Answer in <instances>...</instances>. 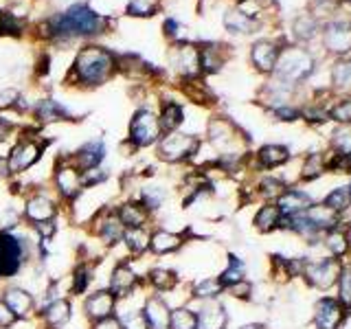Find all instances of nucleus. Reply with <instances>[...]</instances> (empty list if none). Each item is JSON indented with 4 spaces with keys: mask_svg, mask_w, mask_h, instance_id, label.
I'll return each mask as SVG.
<instances>
[{
    "mask_svg": "<svg viewBox=\"0 0 351 329\" xmlns=\"http://www.w3.org/2000/svg\"><path fill=\"white\" fill-rule=\"evenodd\" d=\"M332 84L338 90H351V60H340L336 62L334 71H332Z\"/></svg>",
    "mask_w": 351,
    "mask_h": 329,
    "instance_id": "nucleus-46",
    "label": "nucleus"
},
{
    "mask_svg": "<svg viewBox=\"0 0 351 329\" xmlns=\"http://www.w3.org/2000/svg\"><path fill=\"white\" fill-rule=\"evenodd\" d=\"M250 58H252V64L257 66V71L272 73L274 66H277V60H279V49L274 47L272 42L261 40V42L255 44V47H252Z\"/></svg>",
    "mask_w": 351,
    "mask_h": 329,
    "instance_id": "nucleus-33",
    "label": "nucleus"
},
{
    "mask_svg": "<svg viewBox=\"0 0 351 329\" xmlns=\"http://www.w3.org/2000/svg\"><path fill=\"white\" fill-rule=\"evenodd\" d=\"M288 189V182H285L281 175L274 173H263L261 178L255 182V189H252V195L261 202H277L279 195Z\"/></svg>",
    "mask_w": 351,
    "mask_h": 329,
    "instance_id": "nucleus-29",
    "label": "nucleus"
},
{
    "mask_svg": "<svg viewBox=\"0 0 351 329\" xmlns=\"http://www.w3.org/2000/svg\"><path fill=\"white\" fill-rule=\"evenodd\" d=\"M237 329H266V327H263V323H244V325H239Z\"/></svg>",
    "mask_w": 351,
    "mask_h": 329,
    "instance_id": "nucleus-58",
    "label": "nucleus"
},
{
    "mask_svg": "<svg viewBox=\"0 0 351 329\" xmlns=\"http://www.w3.org/2000/svg\"><path fill=\"white\" fill-rule=\"evenodd\" d=\"M95 281V268L82 259L80 263H75L73 274H71V296H82L88 292L90 283Z\"/></svg>",
    "mask_w": 351,
    "mask_h": 329,
    "instance_id": "nucleus-37",
    "label": "nucleus"
},
{
    "mask_svg": "<svg viewBox=\"0 0 351 329\" xmlns=\"http://www.w3.org/2000/svg\"><path fill=\"white\" fill-rule=\"evenodd\" d=\"M44 147H47V143H42L33 136H27V138H20L14 149L9 151L7 156V164H9V173H25L27 169H31L33 164H36L42 154H44Z\"/></svg>",
    "mask_w": 351,
    "mask_h": 329,
    "instance_id": "nucleus-12",
    "label": "nucleus"
},
{
    "mask_svg": "<svg viewBox=\"0 0 351 329\" xmlns=\"http://www.w3.org/2000/svg\"><path fill=\"white\" fill-rule=\"evenodd\" d=\"M224 296H230V299H235L239 303H252L255 301V283L250 279H244L235 285H228L224 290Z\"/></svg>",
    "mask_w": 351,
    "mask_h": 329,
    "instance_id": "nucleus-45",
    "label": "nucleus"
},
{
    "mask_svg": "<svg viewBox=\"0 0 351 329\" xmlns=\"http://www.w3.org/2000/svg\"><path fill=\"white\" fill-rule=\"evenodd\" d=\"M224 25L230 33H250L255 29V18H250L248 14H241V11H230L224 18Z\"/></svg>",
    "mask_w": 351,
    "mask_h": 329,
    "instance_id": "nucleus-44",
    "label": "nucleus"
},
{
    "mask_svg": "<svg viewBox=\"0 0 351 329\" xmlns=\"http://www.w3.org/2000/svg\"><path fill=\"white\" fill-rule=\"evenodd\" d=\"M38 250V239L20 235L18 230H0V281L18 277Z\"/></svg>",
    "mask_w": 351,
    "mask_h": 329,
    "instance_id": "nucleus-2",
    "label": "nucleus"
},
{
    "mask_svg": "<svg viewBox=\"0 0 351 329\" xmlns=\"http://www.w3.org/2000/svg\"><path fill=\"white\" fill-rule=\"evenodd\" d=\"M347 263H349V266H351V259H349V261H347Z\"/></svg>",
    "mask_w": 351,
    "mask_h": 329,
    "instance_id": "nucleus-60",
    "label": "nucleus"
},
{
    "mask_svg": "<svg viewBox=\"0 0 351 329\" xmlns=\"http://www.w3.org/2000/svg\"><path fill=\"white\" fill-rule=\"evenodd\" d=\"M160 127L165 134H169V132H176L180 125H182V121H184V110L180 103H176V101H165L162 108H160Z\"/></svg>",
    "mask_w": 351,
    "mask_h": 329,
    "instance_id": "nucleus-40",
    "label": "nucleus"
},
{
    "mask_svg": "<svg viewBox=\"0 0 351 329\" xmlns=\"http://www.w3.org/2000/svg\"><path fill=\"white\" fill-rule=\"evenodd\" d=\"M38 318L42 321L44 327L49 329H62L73 321V303L66 296H60V299L51 301L49 305L40 307Z\"/></svg>",
    "mask_w": 351,
    "mask_h": 329,
    "instance_id": "nucleus-22",
    "label": "nucleus"
},
{
    "mask_svg": "<svg viewBox=\"0 0 351 329\" xmlns=\"http://www.w3.org/2000/svg\"><path fill=\"white\" fill-rule=\"evenodd\" d=\"M53 182H55V191H58V195L64 202H71V204H75L77 200H80L82 193L86 191L82 171L75 167L71 158H62L58 162Z\"/></svg>",
    "mask_w": 351,
    "mask_h": 329,
    "instance_id": "nucleus-10",
    "label": "nucleus"
},
{
    "mask_svg": "<svg viewBox=\"0 0 351 329\" xmlns=\"http://www.w3.org/2000/svg\"><path fill=\"white\" fill-rule=\"evenodd\" d=\"M152 11H154V7L147 5L145 0H134V3L128 5V14H132V16H152Z\"/></svg>",
    "mask_w": 351,
    "mask_h": 329,
    "instance_id": "nucleus-54",
    "label": "nucleus"
},
{
    "mask_svg": "<svg viewBox=\"0 0 351 329\" xmlns=\"http://www.w3.org/2000/svg\"><path fill=\"white\" fill-rule=\"evenodd\" d=\"M114 71V58L101 47H86L75 58V80L84 86H101Z\"/></svg>",
    "mask_w": 351,
    "mask_h": 329,
    "instance_id": "nucleus-3",
    "label": "nucleus"
},
{
    "mask_svg": "<svg viewBox=\"0 0 351 329\" xmlns=\"http://www.w3.org/2000/svg\"><path fill=\"white\" fill-rule=\"evenodd\" d=\"M321 202L332 208L334 213H338L340 217H347L351 213V186H349V182L347 184H338V186H334V189H329L323 195Z\"/></svg>",
    "mask_w": 351,
    "mask_h": 329,
    "instance_id": "nucleus-34",
    "label": "nucleus"
},
{
    "mask_svg": "<svg viewBox=\"0 0 351 329\" xmlns=\"http://www.w3.org/2000/svg\"><path fill=\"white\" fill-rule=\"evenodd\" d=\"M106 158V145L101 141H88L86 145H82L77 149L71 160L80 171H88L95 167H101V162Z\"/></svg>",
    "mask_w": 351,
    "mask_h": 329,
    "instance_id": "nucleus-27",
    "label": "nucleus"
},
{
    "mask_svg": "<svg viewBox=\"0 0 351 329\" xmlns=\"http://www.w3.org/2000/svg\"><path fill=\"white\" fill-rule=\"evenodd\" d=\"M349 312L334 294H321L312 305V327L314 329H343Z\"/></svg>",
    "mask_w": 351,
    "mask_h": 329,
    "instance_id": "nucleus-8",
    "label": "nucleus"
},
{
    "mask_svg": "<svg viewBox=\"0 0 351 329\" xmlns=\"http://www.w3.org/2000/svg\"><path fill=\"white\" fill-rule=\"evenodd\" d=\"M0 33H3V11H0Z\"/></svg>",
    "mask_w": 351,
    "mask_h": 329,
    "instance_id": "nucleus-59",
    "label": "nucleus"
},
{
    "mask_svg": "<svg viewBox=\"0 0 351 329\" xmlns=\"http://www.w3.org/2000/svg\"><path fill=\"white\" fill-rule=\"evenodd\" d=\"M186 244V237L182 230H169V228H152V241H149V252L156 257L173 255V252L182 250Z\"/></svg>",
    "mask_w": 351,
    "mask_h": 329,
    "instance_id": "nucleus-21",
    "label": "nucleus"
},
{
    "mask_svg": "<svg viewBox=\"0 0 351 329\" xmlns=\"http://www.w3.org/2000/svg\"><path fill=\"white\" fill-rule=\"evenodd\" d=\"M325 173H327V154H321V151L307 154L303 158L301 173H299L301 182H316L318 178H323Z\"/></svg>",
    "mask_w": 351,
    "mask_h": 329,
    "instance_id": "nucleus-35",
    "label": "nucleus"
},
{
    "mask_svg": "<svg viewBox=\"0 0 351 329\" xmlns=\"http://www.w3.org/2000/svg\"><path fill=\"white\" fill-rule=\"evenodd\" d=\"M141 285H145V279L134 270V266H132L128 259H119L114 263V268L110 270L106 288L112 292L119 301H123V299H130V296H134Z\"/></svg>",
    "mask_w": 351,
    "mask_h": 329,
    "instance_id": "nucleus-11",
    "label": "nucleus"
},
{
    "mask_svg": "<svg viewBox=\"0 0 351 329\" xmlns=\"http://www.w3.org/2000/svg\"><path fill=\"white\" fill-rule=\"evenodd\" d=\"M345 268V261H340L336 257H307L305 270L301 281L314 292L321 294H329L336 290V283L340 279V272Z\"/></svg>",
    "mask_w": 351,
    "mask_h": 329,
    "instance_id": "nucleus-4",
    "label": "nucleus"
},
{
    "mask_svg": "<svg viewBox=\"0 0 351 329\" xmlns=\"http://www.w3.org/2000/svg\"><path fill=\"white\" fill-rule=\"evenodd\" d=\"M106 27V18L88 7V5H73L69 11L55 16L49 22V31L53 38H82V36H97Z\"/></svg>",
    "mask_w": 351,
    "mask_h": 329,
    "instance_id": "nucleus-1",
    "label": "nucleus"
},
{
    "mask_svg": "<svg viewBox=\"0 0 351 329\" xmlns=\"http://www.w3.org/2000/svg\"><path fill=\"white\" fill-rule=\"evenodd\" d=\"M58 219H49V222H38L33 224V233H36L38 239H55V235H58Z\"/></svg>",
    "mask_w": 351,
    "mask_h": 329,
    "instance_id": "nucleus-50",
    "label": "nucleus"
},
{
    "mask_svg": "<svg viewBox=\"0 0 351 329\" xmlns=\"http://www.w3.org/2000/svg\"><path fill=\"white\" fill-rule=\"evenodd\" d=\"M321 248L325 250V255L347 263L351 259V219L345 217L336 228L327 230L321 239Z\"/></svg>",
    "mask_w": 351,
    "mask_h": 329,
    "instance_id": "nucleus-14",
    "label": "nucleus"
},
{
    "mask_svg": "<svg viewBox=\"0 0 351 329\" xmlns=\"http://www.w3.org/2000/svg\"><path fill=\"white\" fill-rule=\"evenodd\" d=\"M305 217L310 219V222L314 224V228H316V230H321L323 235L327 233V230L336 228V226L345 219V217H340L338 213H334L329 206H325L323 202H314V204L305 211Z\"/></svg>",
    "mask_w": 351,
    "mask_h": 329,
    "instance_id": "nucleus-31",
    "label": "nucleus"
},
{
    "mask_svg": "<svg viewBox=\"0 0 351 329\" xmlns=\"http://www.w3.org/2000/svg\"><path fill=\"white\" fill-rule=\"evenodd\" d=\"M329 147H332V154L351 156V125H340L334 130L332 138H329Z\"/></svg>",
    "mask_w": 351,
    "mask_h": 329,
    "instance_id": "nucleus-43",
    "label": "nucleus"
},
{
    "mask_svg": "<svg viewBox=\"0 0 351 329\" xmlns=\"http://www.w3.org/2000/svg\"><path fill=\"white\" fill-rule=\"evenodd\" d=\"M33 112H36V119L42 121V123H53V121H75L69 110H66L60 101H53V99H42V101H38L36 108H33Z\"/></svg>",
    "mask_w": 351,
    "mask_h": 329,
    "instance_id": "nucleus-36",
    "label": "nucleus"
},
{
    "mask_svg": "<svg viewBox=\"0 0 351 329\" xmlns=\"http://www.w3.org/2000/svg\"><path fill=\"white\" fill-rule=\"evenodd\" d=\"M349 186H351V182H349Z\"/></svg>",
    "mask_w": 351,
    "mask_h": 329,
    "instance_id": "nucleus-62",
    "label": "nucleus"
},
{
    "mask_svg": "<svg viewBox=\"0 0 351 329\" xmlns=\"http://www.w3.org/2000/svg\"><path fill=\"white\" fill-rule=\"evenodd\" d=\"M0 299L9 305V310L14 312L20 321H29V318L38 316L36 296L27 288H22V285H5V288L0 290Z\"/></svg>",
    "mask_w": 351,
    "mask_h": 329,
    "instance_id": "nucleus-15",
    "label": "nucleus"
},
{
    "mask_svg": "<svg viewBox=\"0 0 351 329\" xmlns=\"http://www.w3.org/2000/svg\"><path fill=\"white\" fill-rule=\"evenodd\" d=\"M44 329H49V327H44Z\"/></svg>",
    "mask_w": 351,
    "mask_h": 329,
    "instance_id": "nucleus-61",
    "label": "nucleus"
},
{
    "mask_svg": "<svg viewBox=\"0 0 351 329\" xmlns=\"http://www.w3.org/2000/svg\"><path fill=\"white\" fill-rule=\"evenodd\" d=\"M169 62L173 69L184 77H193L202 69L200 51L191 47V44H178V47H173V51L169 53Z\"/></svg>",
    "mask_w": 351,
    "mask_h": 329,
    "instance_id": "nucleus-23",
    "label": "nucleus"
},
{
    "mask_svg": "<svg viewBox=\"0 0 351 329\" xmlns=\"http://www.w3.org/2000/svg\"><path fill=\"white\" fill-rule=\"evenodd\" d=\"M224 283L219 281L217 274L213 277H200L189 283V296L195 303H204V301H217L224 296Z\"/></svg>",
    "mask_w": 351,
    "mask_h": 329,
    "instance_id": "nucleus-28",
    "label": "nucleus"
},
{
    "mask_svg": "<svg viewBox=\"0 0 351 329\" xmlns=\"http://www.w3.org/2000/svg\"><path fill=\"white\" fill-rule=\"evenodd\" d=\"M197 329H228L230 314L222 299L197 303Z\"/></svg>",
    "mask_w": 351,
    "mask_h": 329,
    "instance_id": "nucleus-19",
    "label": "nucleus"
},
{
    "mask_svg": "<svg viewBox=\"0 0 351 329\" xmlns=\"http://www.w3.org/2000/svg\"><path fill=\"white\" fill-rule=\"evenodd\" d=\"M149 241H152V226H143V228H125L123 235V246L128 250L130 257H143L149 252Z\"/></svg>",
    "mask_w": 351,
    "mask_h": 329,
    "instance_id": "nucleus-30",
    "label": "nucleus"
},
{
    "mask_svg": "<svg viewBox=\"0 0 351 329\" xmlns=\"http://www.w3.org/2000/svg\"><path fill=\"white\" fill-rule=\"evenodd\" d=\"M167 189L165 186H158V184H145V186H141V191H138V197L136 200L147 208V211L152 215H156L162 204L167 202Z\"/></svg>",
    "mask_w": 351,
    "mask_h": 329,
    "instance_id": "nucleus-38",
    "label": "nucleus"
},
{
    "mask_svg": "<svg viewBox=\"0 0 351 329\" xmlns=\"http://www.w3.org/2000/svg\"><path fill=\"white\" fill-rule=\"evenodd\" d=\"M93 235L101 241L106 248H114L123 244L125 226L119 219L114 206H101L93 213Z\"/></svg>",
    "mask_w": 351,
    "mask_h": 329,
    "instance_id": "nucleus-9",
    "label": "nucleus"
},
{
    "mask_svg": "<svg viewBox=\"0 0 351 329\" xmlns=\"http://www.w3.org/2000/svg\"><path fill=\"white\" fill-rule=\"evenodd\" d=\"M334 296L340 303H343V307L351 314V266H349V263H345L343 272H340V279L336 283Z\"/></svg>",
    "mask_w": 351,
    "mask_h": 329,
    "instance_id": "nucleus-42",
    "label": "nucleus"
},
{
    "mask_svg": "<svg viewBox=\"0 0 351 329\" xmlns=\"http://www.w3.org/2000/svg\"><path fill=\"white\" fill-rule=\"evenodd\" d=\"M117 307H119V299L110 292L108 288H101V290H95L90 292L84 299V318L90 325L95 323H101L106 318H112L117 314Z\"/></svg>",
    "mask_w": 351,
    "mask_h": 329,
    "instance_id": "nucleus-13",
    "label": "nucleus"
},
{
    "mask_svg": "<svg viewBox=\"0 0 351 329\" xmlns=\"http://www.w3.org/2000/svg\"><path fill=\"white\" fill-rule=\"evenodd\" d=\"M314 202H316L314 195L307 189H303V186H299V184H288V189L279 195L277 206H279V211L283 213V217L288 219V217L305 213Z\"/></svg>",
    "mask_w": 351,
    "mask_h": 329,
    "instance_id": "nucleus-18",
    "label": "nucleus"
},
{
    "mask_svg": "<svg viewBox=\"0 0 351 329\" xmlns=\"http://www.w3.org/2000/svg\"><path fill=\"white\" fill-rule=\"evenodd\" d=\"M197 149H200V138L193 134H184V132H169V134H162V138L156 143V151L158 158L169 162V164H178L193 158Z\"/></svg>",
    "mask_w": 351,
    "mask_h": 329,
    "instance_id": "nucleus-5",
    "label": "nucleus"
},
{
    "mask_svg": "<svg viewBox=\"0 0 351 329\" xmlns=\"http://www.w3.org/2000/svg\"><path fill=\"white\" fill-rule=\"evenodd\" d=\"M162 127H160V119L158 114H154L152 110L147 108H141L134 112L130 121V143L134 145L136 149L143 147H152L162 138Z\"/></svg>",
    "mask_w": 351,
    "mask_h": 329,
    "instance_id": "nucleus-7",
    "label": "nucleus"
},
{
    "mask_svg": "<svg viewBox=\"0 0 351 329\" xmlns=\"http://www.w3.org/2000/svg\"><path fill=\"white\" fill-rule=\"evenodd\" d=\"M325 44L329 47V51L336 53H347L351 49V29L345 25H329L325 31Z\"/></svg>",
    "mask_w": 351,
    "mask_h": 329,
    "instance_id": "nucleus-39",
    "label": "nucleus"
},
{
    "mask_svg": "<svg viewBox=\"0 0 351 329\" xmlns=\"http://www.w3.org/2000/svg\"><path fill=\"white\" fill-rule=\"evenodd\" d=\"M314 60L312 55L303 51V49H285L283 53H279L277 66H274V73L281 82L285 84H299L303 80H307V75L312 73Z\"/></svg>",
    "mask_w": 351,
    "mask_h": 329,
    "instance_id": "nucleus-6",
    "label": "nucleus"
},
{
    "mask_svg": "<svg viewBox=\"0 0 351 329\" xmlns=\"http://www.w3.org/2000/svg\"><path fill=\"white\" fill-rule=\"evenodd\" d=\"M9 175V164H7V158L0 156V178H7Z\"/></svg>",
    "mask_w": 351,
    "mask_h": 329,
    "instance_id": "nucleus-57",
    "label": "nucleus"
},
{
    "mask_svg": "<svg viewBox=\"0 0 351 329\" xmlns=\"http://www.w3.org/2000/svg\"><path fill=\"white\" fill-rule=\"evenodd\" d=\"M20 323V318L9 310V305L0 299V329H14Z\"/></svg>",
    "mask_w": 351,
    "mask_h": 329,
    "instance_id": "nucleus-52",
    "label": "nucleus"
},
{
    "mask_svg": "<svg viewBox=\"0 0 351 329\" xmlns=\"http://www.w3.org/2000/svg\"><path fill=\"white\" fill-rule=\"evenodd\" d=\"M292 154L285 145H279V143H268V145H261L255 154V167L259 171H272L283 167L285 162H290Z\"/></svg>",
    "mask_w": 351,
    "mask_h": 329,
    "instance_id": "nucleus-26",
    "label": "nucleus"
},
{
    "mask_svg": "<svg viewBox=\"0 0 351 329\" xmlns=\"http://www.w3.org/2000/svg\"><path fill=\"white\" fill-rule=\"evenodd\" d=\"M283 222H285V217L279 211L277 202H259L255 213H252V228H255L259 235L283 233Z\"/></svg>",
    "mask_w": 351,
    "mask_h": 329,
    "instance_id": "nucleus-20",
    "label": "nucleus"
},
{
    "mask_svg": "<svg viewBox=\"0 0 351 329\" xmlns=\"http://www.w3.org/2000/svg\"><path fill=\"white\" fill-rule=\"evenodd\" d=\"M217 277H219V281L224 283V288L248 279V263H246V259H241L237 252H228V255H226V266L219 270Z\"/></svg>",
    "mask_w": 351,
    "mask_h": 329,
    "instance_id": "nucleus-32",
    "label": "nucleus"
},
{
    "mask_svg": "<svg viewBox=\"0 0 351 329\" xmlns=\"http://www.w3.org/2000/svg\"><path fill=\"white\" fill-rule=\"evenodd\" d=\"M22 219H25V215H22L20 208L5 206L3 215H0V230H18L22 226Z\"/></svg>",
    "mask_w": 351,
    "mask_h": 329,
    "instance_id": "nucleus-49",
    "label": "nucleus"
},
{
    "mask_svg": "<svg viewBox=\"0 0 351 329\" xmlns=\"http://www.w3.org/2000/svg\"><path fill=\"white\" fill-rule=\"evenodd\" d=\"M22 215H25L27 222L38 224V222H49V219H58L60 215V204L58 200H53L51 195L36 191L25 200L22 206Z\"/></svg>",
    "mask_w": 351,
    "mask_h": 329,
    "instance_id": "nucleus-17",
    "label": "nucleus"
},
{
    "mask_svg": "<svg viewBox=\"0 0 351 329\" xmlns=\"http://www.w3.org/2000/svg\"><path fill=\"white\" fill-rule=\"evenodd\" d=\"M145 285L152 290V292H156V294H171L173 290H178L180 288V274L176 272L173 268H167V266H154L147 270L145 277Z\"/></svg>",
    "mask_w": 351,
    "mask_h": 329,
    "instance_id": "nucleus-24",
    "label": "nucleus"
},
{
    "mask_svg": "<svg viewBox=\"0 0 351 329\" xmlns=\"http://www.w3.org/2000/svg\"><path fill=\"white\" fill-rule=\"evenodd\" d=\"M114 211L119 215V219L123 222L125 228H143V226H152V213L143 206L136 197L132 200H123L114 206Z\"/></svg>",
    "mask_w": 351,
    "mask_h": 329,
    "instance_id": "nucleus-25",
    "label": "nucleus"
},
{
    "mask_svg": "<svg viewBox=\"0 0 351 329\" xmlns=\"http://www.w3.org/2000/svg\"><path fill=\"white\" fill-rule=\"evenodd\" d=\"M22 97L16 88H5L0 90V110H11V108H20Z\"/></svg>",
    "mask_w": 351,
    "mask_h": 329,
    "instance_id": "nucleus-51",
    "label": "nucleus"
},
{
    "mask_svg": "<svg viewBox=\"0 0 351 329\" xmlns=\"http://www.w3.org/2000/svg\"><path fill=\"white\" fill-rule=\"evenodd\" d=\"M169 329H197V312L189 303L176 305L171 310Z\"/></svg>",
    "mask_w": 351,
    "mask_h": 329,
    "instance_id": "nucleus-41",
    "label": "nucleus"
},
{
    "mask_svg": "<svg viewBox=\"0 0 351 329\" xmlns=\"http://www.w3.org/2000/svg\"><path fill=\"white\" fill-rule=\"evenodd\" d=\"M11 132H14V123L7 119H0V143H5L11 136Z\"/></svg>",
    "mask_w": 351,
    "mask_h": 329,
    "instance_id": "nucleus-56",
    "label": "nucleus"
},
{
    "mask_svg": "<svg viewBox=\"0 0 351 329\" xmlns=\"http://www.w3.org/2000/svg\"><path fill=\"white\" fill-rule=\"evenodd\" d=\"M329 119L338 125H351V97H345L329 108Z\"/></svg>",
    "mask_w": 351,
    "mask_h": 329,
    "instance_id": "nucleus-48",
    "label": "nucleus"
},
{
    "mask_svg": "<svg viewBox=\"0 0 351 329\" xmlns=\"http://www.w3.org/2000/svg\"><path fill=\"white\" fill-rule=\"evenodd\" d=\"M272 117L279 119V121H296V119H301V110L292 108L290 103L279 106V108H272Z\"/></svg>",
    "mask_w": 351,
    "mask_h": 329,
    "instance_id": "nucleus-53",
    "label": "nucleus"
},
{
    "mask_svg": "<svg viewBox=\"0 0 351 329\" xmlns=\"http://www.w3.org/2000/svg\"><path fill=\"white\" fill-rule=\"evenodd\" d=\"M119 318V323L123 329H149L147 323H145V316H143L141 307H136V310H123L114 314Z\"/></svg>",
    "mask_w": 351,
    "mask_h": 329,
    "instance_id": "nucleus-47",
    "label": "nucleus"
},
{
    "mask_svg": "<svg viewBox=\"0 0 351 329\" xmlns=\"http://www.w3.org/2000/svg\"><path fill=\"white\" fill-rule=\"evenodd\" d=\"M93 329H123V327H121L119 318L112 316V318H106V321H101V323H95Z\"/></svg>",
    "mask_w": 351,
    "mask_h": 329,
    "instance_id": "nucleus-55",
    "label": "nucleus"
},
{
    "mask_svg": "<svg viewBox=\"0 0 351 329\" xmlns=\"http://www.w3.org/2000/svg\"><path fill=\"white\" fill-rule=\"evenodd\" d=\"M171 303L167 301V296L152 292L143 299L141 312L145 316V323L149 329H169V321H171Z\"/></svg>",
    "mask_w": 351,
    "mask_h": 329,
    "instance_id": "nucleus-16",
    "label": "nucleus"
}]
</instances>
